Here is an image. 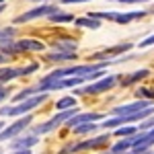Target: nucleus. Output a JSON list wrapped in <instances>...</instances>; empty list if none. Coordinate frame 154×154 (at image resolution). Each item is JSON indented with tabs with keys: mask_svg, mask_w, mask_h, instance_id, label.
<instances>
[{
	"mask_svg": "<svg viewBox=\"0 0 154 154\" xmlns=\"http://www.w3.org/2000/svg\"><path fill=\"white\" fill-rule=\"evenodd\" d=\"M107 142H109V134H103V136L91 138V140L80 142V144H68L60 154H72V152H82V150H93V148H99V146H105Z\"/></svg>",
	"mask_w": 154,
	"mask_h": 154,
	"instance_id": "5",
	"label": "nucleus"
},
{
	"mask_svg": "<svg viewBox=\"0 0 154 154\" xmlns=\"http://www.w3.org/2000/svg\"><path fill=\"white\" fill-rule=\"evenodd\" d=\"M74 54H76V51H58V49H56V54H49L48 56V62H64V60H72Z\"/></svg>",
	"mask_w": 154,
	"mask_h": 154,
	"instance_id": "14",
	"label": "nucleus"
},
{
	"mask_svg": "<svg viewBox=\"0 0 154 154\" xmlns=\"http://www.w3.org/2000/svg\"><path fill=\"white\" fill-rule=\"evenodd\" d=\"M74 23L78 27H88V29H99L101 27V21L99 19H93V17H86V19H74Z\"/></svg>",
	"mask_w": 154,
	"mask_h": 154,
	"instance_id": "13",
	"label": "nucleus"
},
{
	"mask_svg": "<svg viewBox=\"0 0 154 154\" xmlns=\"http://www.w3.org/2000/svg\"><path fill=\"white\" fill-rule=\"evenodd\" d=\"M136 131H138V128H128V125H125V128H117V130H115V136H123V138H125V136H134Z\"/></svg>",
	"mask_w": 154,
	"mask_h": 154,
	"instance_id": "20",
	"label": "nucleus"
},
{
	"mask_svg": "<svg viewBox=\"0 0 154 154\" xmlns=\"http://www.w3.org/2000/svg\"><path fill=\"white\" fill-rule=\"evenodd\" d=\"M146 12L144 11H136V12H88V17L93 19H105V21H113V23H119V25H128L136 19L144 17Z\"/></svg>",
	"mask_w": 154,
	"mask_h": 154,
	"instance_id": "4",
	"label": "nucleus"
},
{
	"mask_svg": "<svg viewBox=\"0 0 154 154\" xmlns=\"http://www.w3.org/2000/svg\"><path fill=\"white\" fill-rule=\"evenodd\" d=\"M115 82H117L115 76H105L101 80H97V82L88 84V86H84L80 91H76V95H99V93H107L109 88L115 86Z\"/></svg>",
	"mask_w": 154,
	"mask_h": 154,
	"instance_id": "7",
	"label": "nucleus"
},
{
	"mask_svg": "<svg viewBox=\"0 0 154 154\" xmlns=\"http://www.w3.org/2000/svg\"><path fill=\"white\" fill-rule=\"evenodd\" d=\"M0 2H2V0H0Z\"/></svg>",
	"mask_w": 154,
	"mask_h": 154,
	"instance_id": "32",
	"label": "nucleus"
},
{
	"mask_svg": "<svg viewBox=\"0 0 154 154\" xmlns=\"http://www.w3.org/2000/svg\"><path fill=\"white\" fill-rule=\"evenodd\" d=\"M121 4H136V2H152V0H117Z\"/></svg>",
	"mask_w": 154,
	"mask_h": 154,
	"instance_id": "23",
	"label": "nucleus"
},
{
	"mask_svg": "<svg viewBox=\"0 0 154 154\" xmlns=\"http://www.w3.org/2000/svg\"><path fill=\"white\" fill-rule=\"evenodd\" d=\"M60 11L58 6H49V4H41V6H37L33 11H27L23 14H19L17 19H14V23H29V21H35V19H41V17H49L51 12Z\"/></svg>",
	"mask_w": 154,
	"mask_h": 154,
	"instance_id": "8",
	"label": "nucleus"
},
{
	"mask_svg": "<svg viewBox=\"0 0 154 154\" xmlns=\"http://www.w3.org/2000/svg\"><path fill=\"white\" fill-rule=\"evenodd\" d=\"M2 11H4V4H0V12H2Z\"/></svg>",
	"mask_w": 154,
	"mask_h": 154,
	"instance_id": "28",
	"label": "nucleus"
},
{
	"mask_svg": "<svg viewBox=\"0 0 154 154\" xmlns=\"http://www.w3.org/2000/svg\"><path fill=\"white\" fill-rule=\"evenodd\" d=\"M148 76V70H140V72H134L130 78H125V80H121V84L123 86H130L131 82H136V80H142V78H146Z\"/></svg>",
	"mask_w": 154,
	"mask_h": 154,
	"instance_id": "19",
	"label": "nucleus"
},
{
	"mask_svg": "<svg viewBox=\"0 0 154 154\" xmlns=\"http://www.w3.org/2000/svg\"><path fill=\"white\" fill-rule=\"evenodd\" d=\"M31 115H25V117H21L19 121H14L12 125H8V128H2L0 130V142H6V140H11V138H14L17 134H21L23 130H27L29 128V123H31Z\"/></svg>",
	"mask_w": 154,
	"mask_h": 154,
	"instance_id": "9",
	"label": "nucleus"
},
{
	"mask_svg": "<svg viewBox=\"0 0 154 154\" xmlns=\"http://www.w3.org/2000/svg\"><path fill=\"white\" fill-rule=\"evenodd\" d=\"M70 107H76V99L74 97H64L56 103V109L58 111H64V109H70Z\"/></svg>",
	"mask_w": 154,
	"mask_h": 154,
	"instance_id": "17",
	"label": "nucleus"
},
{
	"mask_svg": "<svg viewBox=\"0 0 154 154\" xmlns=\"http://www.w3.org/2000/svg\"><path fill=\"white\" fill-rule=\"evenodd\" d=\"M45 101H48V93H43V95H37V97H25L23 101H17V105L0 109V115H2V117L25 115V113H29L31 109H35L37 105H41V103H45Z\"/></svg>",
	"mask_w": 154,
	"mask_h": 154,
	"instance_id": "1",
	"label": "nucleus"
},
{
	"mask_svg": "<svg viewBox=\"0 0 154 154\" xmlns=\"http://www.w3.org/2000/svg\"><path fill=\"white\" fill-rule=\"evenodd\" d=\"M80 2H88V0H62V4H80Z\"/></svg>",
	"mask_w": 154,
	"mask_h": 154,
	"instance_id": "24",
	"label": "nucleus"
},
{
	"mask_svg": "<svg viewBox=\"0 0 154 154\" xmlns=\"http://www.w3.org/2000/svg\"><path fill=\"white\" fill-rule=\"evenodd\" d=\"M150 45H154V35H150V37H146L142 43H140V48H150Z\"/></svg>",
	"mask_w": 154,
	"mask_h": 154,
	"instance_id": "22",
	"label": "nucleus"
},
{
	"mask_svg": "<svg viewBox=\"0 0 154 154\" xmlns=\"http://www.w3.org/2000/svg\"><path fill=\"white\" fill-rule=\"evenodd\" d=\"M43 49H45V45L37 39H21L17 43H12V41L2 43V54H8V56L21 54V51H43Z\"/></svg>",
	"mask_w": 154,
	"mask_h": 154,
	"instance_id": "3",
	"label": "nucleus"
},
{
	"mask_svg": "<svg viewBox=\"0 0 154 154\" xmlns=\"http://www.w3.org/2000/svg\"><path fill=\"white\" fill-rule=\"evenodd\" d=\"M6 60H8V58H6V54H2V51H0V66H2Z\"/></svg>",
	"mask_w": 154,
	"mask_h": 154,
	"instance_id": "26",
	"label": "nucleus"
},
{
	"mask_svg": "<svg viewBox=\"0 0 154 154\" xmlns=\"http://www.w3.org/2000/svg\"><path fill=\"white\" fill-rule=\"evenodd\" d=\"M123 154H134V152H123Z\"/></svg>",
	"mask_w": 154,
	"mask_h": 154,
	"instance_id": "30",
	"label": "nucleus"
},
{
	"mask_svg": "<svg viewBox=\"0 0 154 154\" xmlns=\"http://www.w3.org/2000/svg\"><path fill=\"white\" fill-rule=\"evenodd\" d=\"M76 111H78L76 107H70V109H64V111H60L58 115H56L54 119H49L48 123H43V125H39V128H35V131H33V134H37V136H39V134H49L51 130H56L58 125H62V123H66V121H68V119H70L72 115L76 113Z\"/></svg>",
	"mask_w": 154,
	"mask_h": 154,
	"instance_id": "6",
	"label": "nucleus"
},
{
	"mask_svg": "<svg viewBox=\"0 0 154 154\" xmlns=\"http://www.w3.org/2000/svg\"><path fill=\"white\" fill-rule=\"evenodd\" d=\"M72 130L76 131V134H88V131H97L99 125H95V121H88V123H78V125H74Z\"/></svg>",
	"mask_w": 154,
	"mask_h": 154,
	"instance_id": "16",
	"label": "nucleus"
},
{
	"mask_svg": "<svg viewBox=\"0 0 154 154\" xmlns=\"http://www.w3.org/2000/svg\"><path fill=\"white\" fill-rule=\"evenodd\" d=\"M33 2H39V0H33Z\"/></svg>",
	"mask_w": 154,
	"mask_h": 154,
	"instance_id": "31",
	"label": "nucleus"
},
{
	"mask_svg": "<svg viewBox=\"0 0 154 154\" xmlns=\"http://www.w3.org/2000/svg\"><path fill=\"white\" fill-rule=\"evenodd\" d=\"M35 70H37V64H31L27 68H0V82H8V80H14L19 76H27Z\"/></svg>",
	"mask_w": 154,
	"mask_h": 154,
	"instance_id": "10",
	"label": "nucleus"
},
{
	"mask_svg": "<svg viewBox=\"0 0 154 154\" xmlns=\"http://www.w3.org/2000/svg\"><path fill=\"white\" fill-rule=\"evenodd\" d=\"M14 154H31V152H29V148H19Z\"/></svg>",
	"mask_w": 154,
	"mask_h": 154,
	"instance_id": "25",
	"label": "nucleus"
},
{
	"mask_svg": "<svg viewBox=\"0 0 154 154\" xmlns=\"http://www.w3.org/2000/svg\"><path fill=\"white\" fill-rule=\"evenodd\" d=\"M17 35L14 27H0V43L4 41H12V37Z\"/></svg>",
	"mask_w": 154,
	"mask_h": 154,
	"instance_id": "18",
	"label": "nucleus"
},
{
	"mask_svg": "<svg viewBox=\"0 0 154 154\" xmlns=\"http://www.w3.org/2000/svg\"><path fill=\"white\" fill-rule=\"evenodd\" d=\"M99 119H103V113H80V115L74 113L66 123H68V128H74L78 123H88V121H99Z\"/></svg>",
	"mask_w": 154,
	"mask_h": 154,
	"instance_id": "11",
	"label": "nucleus"
},
{
	"mask_svg": "<svg viewBox=\"0 0 154 154\" xmlns=\"http://www.w3.org/2000/svg\"><path fill=\"white\" fill-rule=\"evenodd\" d=\"M4 97H6V91H4V88H2V86H0V101H2V99H4Z\"/></svg>",
	"mask_w": 154,
	"mask_h": 154,
	"instance_id": "27",
	"label": "nucleus"
},
{
	"mask_svg": "<svg viewBox=\"0 0 154 154\" xmlns=\"http://www.w3.org/2000/svg\"><path fill=\"white\" fill-rule=\"evenodd\" d=\"M37 144V134H33V136H25V138H19L17 142L11 144L12 150H19V148H31V146H35Z\"/></svg>",
	"mask_w": 154,
	"mask_h": 154,
	"instance_id": "12",
	"label": "nucleus"
},
{
	"mask_svg": "<svg viewBox=\"0 0 154 154\" xmlns=\"http://www.w3.org/2000/svg\"><path fill=\"white\" fill-rule=\"evenodd\" d=\"M2 128H4V123H0V130H2Z\"/></svg>",
	"mask_w": 154,
	"mask_h": 154,
	"instance_id": "29",
	"label": "nucleus"
},
{
	"mask_svg": "<svg viewBox=\"0 0 154 154\" xmlns=\"http://www.w3.org/2000/svg\"><path fill=\"white\" fill-rule=\"evenodd\" d=\"M49 21H54V23H72L74 21V14H66V12H51L49 14Z\"/></svg>",
	"mask_w": 154,
	"mask_h": 154,
	"instance_id": "15",
	"label": "nucleus"
},
{
	"mask_svg": "<svg viewBox=\"0 0 154 154\" xmlns=\"http://www.w3.org/2000/svg\"><path fill=\"white\" fill-rule=\"evenodd\" d=\"M109 66V60L101 62V64H86V66H70V68H60V70L51 72L49 78H62V76H91L97 70H105Z\"/></svg>",
	"mask_w": 154,
	"mask_h": 154,
	"instance_id": "2",
	"label": "nucleus"
},
{
	"mask_svg": "<svg viewBox=\"0 0 154 154\" xmlns=\"http://www.w3.org/2000/svg\"><path fill=\"white\" fill-rule=\"evenodd\" d=\"M148 99V101H154V91H150V88H140L138 91V99Z\"/></svg>",
	"mask_w": 154,
	"mask_h": 154,
	"instance_id": "21",
	"label": "nucleus"
}]
</instances>
